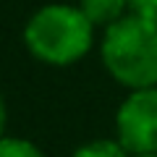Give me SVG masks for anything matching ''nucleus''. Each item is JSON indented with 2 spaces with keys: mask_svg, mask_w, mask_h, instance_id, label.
<instances>
[{
  "mask_svg": "<svg viewBox=\"0 0 157 157\" xmlns=\"http://www.w3.org/2000/svg\"><path fill=\"white\" fill-rule=\"evenodd\" d=\"M81 13L89 18L92 24H102V26H113L115 21L126 16L128 0H81Z\"/></svg>",
  "mask_w": 157,
  "mask_h": 157,
  "instance_id": "obj_4",
  "label": "nucleus"
},
{
  "mask_svg": "<svg viewBox=\"0 0 157 157\" xmlns=\"http://www.w3.org/2000/svg\"><path fill=\"white\" fill-rule=\"evenodd\" d=\"M102 63L131 92L157 86V24L134 13L105 29Z\"/></svg>",
  "mask_w": 157,
  "mask_h": 157,
  "instance_id": "obj_1",
  "label": "nucleus"
},
{
  "mask_svg": "<svg viewBox=\"0 0 157 157\" xmlns=\"http://www.w3.org/2000/svg\"><path fill=\"white\" fill-rule=\"evenodd\" d=\"M131 157H157V155H131Z\"/></svg>",
  "mask_w": 157,
  "mask_h": 157,
  "instance_id": "obj_9",
  "label": "nucleus"
},
{
  "mask_svg": "<svg viewBox=\"0 0 157 157\" xmlns=\"http://www.w3.org/2000/svg\"><path fill=\"white\" fill-rule=\"evenodd\" d=\"M128 11L139 18L157 24V0H128Z\"/></svg>",
  "mask_w": 157,
  "mask_h": 157,
  "instance_id": "obj_7",
  "label": "nucleus"
},
{
  "mask_svg": "<svg viewBox=\"0 0 157 157\" xmlns=\"http://www.w3.org/2000/svg\"><path fill=\"white\" fill-rule=\"evenodd\" d=\"M0 157H47V155L32 139L6 136V139H0Z\"/></svg>",
  "mask_w": 157,
  "mask_h": 157,
  "instance_id": "obj_6",
  "label": "nucleus"
},
{
  "mask_svg": "<svg viewBox=\"0 0 157 157\" xmlns=\"http://www.w3.org/2000/svg\"><path fill=\"white\" fill-rule=\"evenodd\" d=\"M115 139L128 155H157V86L136 89L121 102Z\"/></svg>",
  "mask_w": 157,
  "mask_h": 157,
  "instance_id": "obj_3",
  "label": "nucleus"
},
{
  "mask_svg": "<svg viewBox=\"0 0 157 157\" xmlns=\"http://www.w3.org/2000/svg\"><path fill=\"white\" fill-rule=\"evenodd\" d=\"M24 42L29 52L50 66H71L92 50L94 24L81 8L66 3H50L39 8L24 26Z\"/></svg>",
  "mask_w": 157,
  "mask_h": 157,
  "instance_id": "obj_2",
  "label": "nucleus"
},
{
  "mask_svg": "<svg viewBox=\"0 0 157 157\" xmlns=\"http://www.w3.org/2000/svg\"><path fill=\"white\" fill-rule=\"evenodd\" d=\"M71 157H131L118 139H92L73 149Z\"/></svg>",
  "mask_w": 157,
  "mask_h": 157,
  "instance_id": "obj_5",
  "label": "nucleus"
},
{
  "mask_svg": "<svg viewBox=\"0 0 157 157\" xmlns=\"http://www.w3.org/2000/svg\"><path fill=\"white\" fill-rule=\"evenodd\" d=\"M6 126H8V107H6V100L0 97V139H6Z\"/></svg>",
  "mask_w": 157,
  "mask_h": 157,
  "instance_id": "obj_8",
  "label": "nucleus"
}]
</instances>
